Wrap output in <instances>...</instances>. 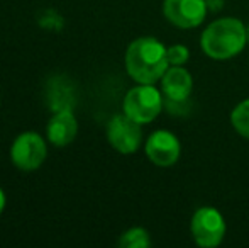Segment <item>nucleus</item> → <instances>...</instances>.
<instances>
[{
	"instance_id": "1",
	"label": "nucleus",
	"mask_w": 249,
	"mask_h": 248,
	"mask_svg": "<svg viewBox=\"0 0 249 248\" xmlns=\"http://www.w3.org/2000/svg\"><path fill=\"white\" fill-rule=\"evenodd\" d=\"M170 66L166 46L156 38H138L125 51V70L138 83L154 85Z\"/></svg>"
},
{
	"instance_id": "2",
	"label": "nucleus",
	"mask_w": 249,
	"mask_h": 248,
	"mask_svg": "<svg viewBox=\"0 0 249 248\" xmlns=\"http://www.w3.org/2000/svg\"><path fill=\"white\" fill-rule=\"evenodd\" d=\"M248 44V27L236 17H220L210 22L200 36L202 51L215 61L237 57Z\"/></svg>"
},
{
	"instance_id": "3",
	"label": "nucleus",
	"mask_w": 249,
	"mask_h": 248,
	"mask_svg": "<svg viewBox=\"0 0 249 248\" xmlns=\"http://www.w3.org/2000/svg\"><path fill=\"white\" fill-rule=\"evenodd\" d=\"M164 107V97L161 90L154 85L139 83L132 87L124 97L122 109L131 119L138 121L139 124L153 123Z\"/></svg>"
},
{
	"instance_id": "4",
	"label": "nucleus",
	"mask_w": 249,
	"mask_h": 248,
	"mask_svg": "<svg viewBox=\"0 0 249 248\" xmlns=\"http://www.w3.org/2000/svg\"><path fill=\"white\" fill-rule=\"evenodd\" d=\"M227 226L226 219L212 206H203L194 212L190 221V233L194 242L202 248H215L224 242Z\"/></svg>"
},
{
	"instance_id": "5",
	"label": "nucleus",
	"mask_w": 249,
	"mask_h": 248,
	"mask_svg": "<svg viewBox=\"0 0 249 248\" xmlns=\"http://www.w3.org/2000/svg\"><path fill=\"white\" fill-rule=\"evenodd\" d=\"M46 143L37 133H22L14 139L10 146V158L14 165L24 172H33L39 169L46 160Z\"/></svg>"
},
{
	"instance_id": "6",
	"label": "nucleus",
	"mask_w": 249,
	"mask_h": 248,
	"mask_svg": "<svg viewBox=\"0 0 249 248\" xmlns=\"http://www.w3.org/2000/svg\"><path fill=\"white\" fill-rule=\"evenodd\" d=\"M107 139L112 148L122 155H132L142 143V129L138 121L127 114H117L107 124Z\"/></svg>"
},
{
	"instance_id": "7",
	"label": "nucleus",
	"mask_w": 249,
	"mask_h": 248,
	"mask_svg": "<svg viewBox=\"0 0 249 248\" xmlns=\"http://www.w3.org/2000/svg\"><path fill=\"white\" fill-rule=\"evenodd\" d=\"M209 12L205 0H164L163 16L180 29H195L203 24Z\"/></svg>"
},
{
	"instance_id": "8",
	"label": "nucleus",
	"mask_w": 249,
	"mask_h": 248,
	"mask_svg": "<svg viewBox=\"0 0 249 248\" xmlns=\"http://www.w3.org/2000/svg\"><path fill=\"white\" fill-rule=\"evenodd\" d=\"M144 152L151 163H154L156 167H161V169H168V167H173L180 160L181 143L173 133L158 129L146 139Z\"/></svg>"
},
{
	"instance_id": "9",
	"label": "nucleus",
	"mask_w": 249,
	"mask_h": 248,
	"mask_svg": "<svg viewBox=\"0 0 249 248\" xmlns=\"http://www.w3.org/2000/svg\"><path fill=\"white\" fill-rule=\"evenodd\" d=\"M160 83V90L164 97L166 107L185 104L190 99L192 90H194V76L183 66H168Z\"/></svg>"
},
{
	"instance_id": "10",
	"label": "nucleus",
	"mask_w": 249,
	"mask_h": 248,
	"mask_svg": "<svg viewBox=\"0 0 249 248\" xmlns=\"http://www.w3.org/2000/svg\"><path fill=\"white\" fill-rule=\"evenodd\" d=\"M48 139L54 146H66L75 139L78 133V123L70 107H63L48 123Z\"/></svg>"
},
{
	"instance_id": "11",
	"label": "nucleus",
	"mask_w": 249,
	"mask_h": 248,
	"mask_svg": "<svg viewBox=\"0 0 249 248\" xmlns=\"http://www.w3.org/2000/svg\"><path fill=\"white\" fill-rule=\"evenodd\" d=\"M151 245V236L144 228H131L122 233L119 240L121 248H148Z\"/></svg>"
},
{
	"instance_id": "12",
	"label": "nucleus",
	"mask_w": 249,
	"mask_h": 248,
	"mask_svg": "<svg viewBox=\"0 0 249 248\" xmlns=\"http://www.w3.org/2000/svg\"><path fill=\"white\" fill-rule=\"evenodd\" d=\"M231 124L243 138L249 139V99L239 102L231 113Z\"/></svg>"
},
{
	"instance_id": "13",
	"label": "nucleus",
	"mask_w": 249,
	"mask_h": 248,
	"mask_svg": "<svg viewBox=\"0 0 249 248\" xmlns=\"http://www.w3.org/2000/svg\"><path fill=\"white\" fill-rule=\"evenodd\" d=\"M170 66H183L190 58V50L185 44H171L166 48Z\"/></svg>"
},
{
	"instance_id": "14",
	"label": "nucleus",
	"mask_w": 249,
	"mask_h": 248,
	"mask_svg": "<svg viewBox=\"0 0 249 248\" xmlns=\"http://www.w3.org/2000/svg\"><path fill=\"white\" fill-rule=\"evenodd\" d=\"M210 12H219L224 7V0H205Z\"/></svg>"
},
{
	"instance_id": "15",
	"label": "nucleus",
	"mask_w": 249,
	"mask_h": 248,
	"mask_svg": "<svg viewBox=\"0 0 249 248\" xmlns=\"http://www.w3.org/2000/svg\"><path fill=\"white\" fill-rule=\"evenodd\" d=\"M5 202H7V199H5V192L0 189V214H2V211H3V208H5Z\"/></svg>"
},
{
	"instance_id": "16",
	"label": "nucleus",
	"mask_w": 249,
	"mask_h": 248,
	"mask_svg": "<svg viewBox=\"0 0 249 248\" xmlns=\"http://www.w3.org/2000/svg\"><path fill=\"white\" fill-rule=\"evenodd\" d=\"M248 44H249V26H248Z\"/></svg>"
}]
</instances>
